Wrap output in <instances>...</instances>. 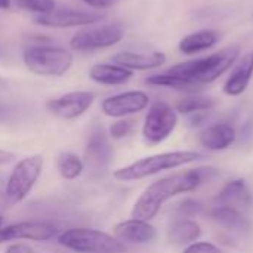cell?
<instances>
[{"instance_id": "obj_16", "label": "cell", "mask_w": 253, "mask_h": 253, "mask_svg": "<svg viewBox=\"0 0 253 253\" xmlns=\"http://www.w3.org/2000/svg\"><path fill=\"white\" fill-rule=\"evenodd\" d=\"M215 202L216 206H225L242 212L252 205V194L243 179H234L222 187Z\"/></svg>"}, {"instance_id": "obj_10", "label": "cell", "mask_w": 253, "mask_h": 253, "mask_svg": "<svg viewBox=\"0 0 253 253\" xmlns=\"http://www.w3.org/2000/svg\"><path fill=\"white\" fill-rule=\"evenodd\" d=\"M104 19L102 13L86 12L80 9H55L46 15H36L34 22L49 28H70V27H87Z\"/></svg>"}, {"instance_id": "obj_22", "label": "cell", "mask_w": 253, "mask_h": 253, "mask_svg": "<svg viewBox=\"0 0 253 253\" xmlns=\"http://www.w3.org/2000/svg\"><path fill=\"white\" fill-rule=\"evenodd\" d=\"M202 236L200 225L187 218L176 219L168 230V239L173 245H191L197 242Z\"/></svg>"}, {"instance_id": "obj_32", "label": "cell", "mask_w": 253, "mask_h": 253, "mask_svg": "<svg viewBox=\"0 0 253 253\" xmlns=\"http://www.w3.org/2000/svg\"><path fill=\"white\" fill-rule=\"evenodd\" d=\"M13 160H15V154H13V153L0 148V166L9 165V163H12Z\"/></svg>"}, {"instance_id": "obj_3", "label": "cell", "mask_w": 253, "mask_h": 253, "mask_svg": "<svg viewBox=\"0 0 253 253\" xmlns=\"http://www.w3.org/2000/svg\"><path fill=\"white\" fill-rule=\"evenodd\" d=\"M203 159L202 153L197 151H169V153H160L154 156H148L144 159H139L127 166H123L117 170H114L113 176L119 181L129 182V181H139L150 176H154L163 170H170L181 168L184 165L193 163Z\"/></svg>"}, {"instance_id": "obj_11", "label": "cell", "mask_w": 253, "mask_h": 253, "mask_svg": "<svg viewBox=\"0 0 253 253\" xmlns=\"http://www.w3.org/2000/svg\"><path fill=\"white\" fill-rule=\"evenodd\" d=\"M96 95L90 90H74L59 98L50 99L46 107L53 116L65 120H71L83 116L92 107Z\"/></svg>"}, {"instance_id": "obj_12", "label": "cell", "mask_w": 253, "mask_h": 253, "mask_svg": "<svg viewBox=\"0 0 253 253\" xmlns=\"http://www.w3.org/2000/svg\"><path fill=\"white\" fill-rule=\"evenodd\" d=\"M150 104V96L142 90H127L113 96H108L102 101L101 110L108 117L122 119L132 116L145 110Z\"/></svg>"}, {"instance_id": "obj_30", "label": "cell", "mask_w": 253, "mask_h": 253, "mask_svg": "<svg viewBox=\"0 0 253 253\" xmlns=\"http://www.w3.org/2000/svg\"><path fill=\"white\" fill-rule=\"evenodd\" d=\"M4 253H36L34 249L27 243H12L6 248Z\"/></svg>"}, {"instance_id": "obj_4", "label": "cell", "mask_w": 253, "mask_h": 253, "mask_svg": "<svg viewBox=\"0 0 253 253\" xmlns=\"http://www.w3.org/2000/svg\"><path fill=\"white\" fill-rule=\"evenodd\" d=\"M58 243L77 253H125L126 246L114 236L92 228H68L58 234Z\"/></svg>"}, {"instance_id": "obj_7", "label": "cell", "mask_w": 253, "mask_h": 253, "mask_svg": "<svg viewBox=\"0 0 253 253\" xmlns=\"http://www.w3.org/2000/svg\"><path fill=\"white\" fill-rule=\"evenodd\" d=\"M123 36L125 30L117 22L95 25L77 31L71 37L70 46L76 52H95L117 44L119 42H122Z\"/></svg>"}, {"instance_id": "obj_35", "label": "cell", "mask_w": 253, "mask_h": 253, "mask_svg": "<svg viewBox=\"0 0 253 253\" xmlns=\"http://www.w3.org/2000/svg\"><path fill=\"white\" fill-rule=\"evenodd\" d=\"M7 114H9V108H7V107H4V105H0V120H1V119H4Z\"/></svg>"}, {"instance_id": "obj_33", "label": "cell", "mask_w": 253, "mask_h": 253, "mask_svg": "<svg viewBox=\"0 0 253 253\" xmlns=\"http://www.w3.org/2000/svg\"><path fill=\"white\" fill-rule=\"evenodd\" d=\"M242 136L243 139H252L253 138V120H248L242 127Z\"/></svg>"}, {"instance_id": "obj_34", "label": "cell", "mask_w": 253, "mask_h": 253, "mask_svg": "<svg viewBox=\"0 0 253 253\" xmlns=\"http://www.w3.org/2000/svg\"><path fill=\"white\" fill-rule=\"evenodd\" d=\"M12 6V0H0V9L1 10H9Z\"/></svg>"}, {"instance_id": "obj_19", "label": "cell", "mask_w": 253, "mask_h": 253, "mask_svg": "<svg viewBox=\"0 0 253 253\" xmlns=\"http://www.w3.org/2000/svg\"><path fill=\"white\" fill-rule=\"evenodd\" d=\"M218 42H219V33L216 30L203 28V30L190 33L185 37H182L178 47L181 53L190 56V55H197L200 52L212 49Z\"/></svg>"}, {"instance_id": "obj_27", "label": "cell", "mask_w": 253, "mask_h": 253, "mask_svg": "<svg viewBox=\"0 0 253 253\" xmlns=\"http://www.w3.org/2000/svg\"><path fill=\"white\" fill-rule=\"evenodd\" d=\"M135 129V120L132 119H117L108 126V136L111 139H123L129 136Z\"/></svg>"}, {"instance_id": "obj_18", "label": "cell", "mask_w": 253, "mask_h": 253, "mask_svg": "<svg viewBox=\"0 0 253 253\" xmlns=\"http://www.w3.org/2000/svg\"><path fill=\"white\" fill-rule=\"evenodd\" d=\"M166 53L163 52H150V53H142V52H119L114 55L113 61L117 65H122L125 68H129L132 71L135 70H154L162 67L166 62Z\"/></svg>"}, {"instance_id": "obj_15", "label": "cell", "mask_w": 253, "mask_h": 253, "mask_svg": "<svg viewBox=\"0 0 253 253\" xmlns=\"http://www.w3.org/2000/svg\"><path fill=\"white\" fill-rule=\"evenodd\" d=\"M253 76V52L245 53L234 64L230 76L227 77L222 90L228 96H240L248 89Z\"/></svg>"}, {"instance_id": "obj_25", "label": "cell", "mask_w": 253, "mask_h": 253, "mask_svg": "<svg viewBox=\"0 0 253 253\" xmlns=\"http://www.w3.org/2000/svg\"><path fill=\"white\" fill-rule=\"evenodd\" d=\"M215 107V99L211 96H205V95H197V93H191L185 98H182L178 104H176V113L181 114H196V113H202V111H209Z\"/></svg>"}, {"instance_id": "obj_6", "label": "cell", "mask_w": 253, "mask_h": 253, "mask_svg": "<svg viewBox=\"0 0 253 253\" xmlns=\"http://www.w3.org/2000/svg\"><path fill=\"white\" fill-rule=\"evenodd\" d=\"M43 170V157L40 154H33L21 159L12 169L6 187L4 197L9 203L22 202L33 187L37 184Z\"/></svg>"}, {"instance_id": "obj_26", "label": "cell", "mask_w": 253, "mask_h": 253, "mask_svg": "<svg viewBox=\"0 0 253 253\" xmlns=\"http://www.w3.org/2000/svg\"><path fill=\"white\" fill-rule=\"evenodd\" d=\"M21 9L36 13V15H46L56 9L55 0H18Z\"/></svg>"}, {"instance_id": "obj_2", "label": "cell", "mask_w": 253, "mask_h": 253, "mask_svg": "<svg viewBox=\"0 0 253 253\" xmlns=\"http://www.w3.org/2000/svg\"><path fill=\"white\" fill-rule=\"evenodd\" d=\"M240 58L239 46H228L219 52H215L205 58L188 59L179 64H175L168 71L190 80H194L200 84H209L225 74Z\"/></svg>"}, {"instance_id": "obj_9", "label": "cell", "mask_w": 253, "mask_h": 253, "mask_svg": "<svg viewBox=\"0 0 253 253\" xmlns=\"http://www.w3.org/2000/svg\"><path fill=\"white\" fill-rule=\"evenodd\" d=\"M113 160V147L110 136L102 126H95L89 135L84 148L83 163L93 173H102L108 169Z\"/></svg>"}, {"instance_id": "obj_17", "label": "cell", "mask_w": 253, "mask_h": 253, "mask_svg": "<svg viewBox=\"0 0 253 253\" xmlns=\"http://www.w3.org/2000/svg\"><path fill=\"white\" fill-rule=\"evenodd\" d=\"M237 138L236 129L230 123H215L200 133V144L211 151H224L230 148Z\"/></svg>"}, {"instance_id": "obj_20", "label": "cell", "mask_w": 253, "mask_h": 253, "mask_svg": "<svg viewBox=\"0 0 253 253\" xmlns=\"http://www.w3.org/2000/svg\"><path fill=\"white\" fill-rule=\"evenodd\" d=\"M89 77L105 86H119L133 77V71L117 64H96L90 68Z\"/></svg>"}, {"instance_id": "obj_29", "label": "cell", "mask_w": 253, "mask_h": 253, "mask_svg": "<svg viewBox=\"0 0 253 253\" xmlns=\"http://www.w3.org/2000/svg\"><path fill=\"white\" fill-rule=\"evenodd\" d=\"M184 253H222L218 246L208 242H194L185 248Z\"/></svg>"}, {"instance_id": "obj_21", "label": "cell", "mask_w": 253, "mask_h": 253, "mask_svg": "<svg viewBox=\"0 0 253 253\" xmlns=\"http://www.w3.org/2000/svg\"><path fill=\"white\" fill-rule=\"evenodd\" d=\"M145 83L150 86L168 87V89H173V90H179V92H185V93H197L199 90L203 89V84H200L194 80L172 74L169 71L160 73V74H153L145 79Z\"/></svg>"}, {"instance_id": "obj_36", "label": "cell", "mask_w": 253, "mask_h": 253, "mask_svg": "<svg viewBox=\"0 0 253 253\" xmlns=\"http://www.w3.org/2000/svg\"><path fill=\"white\" fill-rule=\"evenodd\" d=\"M3 224H4V218L0 215V228H3Z\"/></svg>"}, {"instance_id": "obj_28", "label": "cell", "mask_w": 253, "mask_h": 253, "mask_svg": "<svg viewBox=\"0 0 253 253\" xmlns=\"http://www.w3.org/2000/svg\"><path fill=\"white\" fill-rule=\"evenodd\" d=\"M179 218H194V216H199L203 213V205L194 199H185L182 200L179 205H178V209H176Z\"/></svg>"}, {"instance_id": "obj_24", "label": "cell", "mask_w": 253, "mask_h": 253, "mask_svg": "<svg viewBox=\"0 0 253 253\" xmlns=\"http://www.w3.org/2000/svg\"><path fill=\"white\" fill-rule=\"evenodd\" d=\"M84 170V163L80 156L65 151L61 153L58 157V172L59 175L67 181L77 179Z\"/></svg>"}, {"instance_id": "obj_8", "label": "cell", "mask_w": 253, "mask_h": 253, "mask_svg": "<svg viewBox=\"0 0 253 253\" xmlns=\"http://www.w3.org/2000/svg\"><path fill=\"white\" fill-rule=\"evenodd\" d=\"M178 125V113L163 101L154 102L144 120L142 136L147 144L157 145L166 141Z\"/></svg>"}, {"instance_id": "obj_5", "label": "cell", "mask_w": 253, "mask_h": 253, "mask_svg": "<svg viewBox=\"0 0 253 253\" xmlns=\"http://www.w3.org/2000/svg\"><path fill=\"white\" fill-rule=\"evenodd\" d=\"M73 53L56 46H30L24 52L25 67L37 76L61 77L73 67Z\"/></svg>"}, {"instance_id": "obj_23", "label": "cell", "mask_w": 253, "mask_h": 253, "mask_svg": "<svg viewBox=\"0 0 253 253\" xmlns=\"http://www.w3.org/2000/svg\"><path fill=\"white\" fill-rule=\"evenodd\" d=\"M211 218L221 227L233 231H240L248 227L246 219L243 218L242 212L225 208V206H215L211 212Z\"/></svg>"}, {"instance_id": "obj_14", "label": "cell", "mask_w": 253, "mask_h": 253, "mask_svg": "<svg viewBox=\"0 0 253 253\" xmlns=\"http://www.w3.org/2000/svg\"><path fill=\"white\" fill-rule=\"evenodd\" d=\"M113 233L114 237L122 243H132V245H147L157 237V231L150 222L133 219V218L117 224Z\"/></svg>"}, {"instance_id": "obj_13", "label": "cell", "mask_w": 253, "mask_h": 253, "mask_svg": "<svg viewBox=\"0 0 253 253\" xmlns=\"http://www.w3.org/2000/svg\"><path fill=\"white\" fill-rule=\"evenodd\" d=\"M59 231L55 225L39 221L16 222L0 228V245L12 240H31V242H47L58 237Z\"/></svg>"}, {"instance_id": "obj_31", "label": "cell", "mask_w": 253, "mask_h": 253, "mask_svg": "<svg viewBox=\"0 0 253 253\" xmlns=\"http://www.w3.org/2000/svg\"><path fill=\"white\" fill-rule=\"evenodd\" d=\"M82 1L93 9H107L110 6H113L117 0H82Z\"/></svg>"}, {"instance_id": "obj_1", "label": "cell", "mask_w": 253, "mask_h": 253, "mask_svg": "<svg viewBox=\"0 0 253 253\" xmlns=\"http://www.w3.org/2000/svg\"><path fill=\"white\" fill-rule=\"evenodd\" d=\"M218 176L215 168H196L185 172H176L165 178L157 179L148 185L138 197L132 209V218L150 222L157 216L162 206L172 197L197 190L200 185L212 181Z\"/></svg>"}]
</instances>
